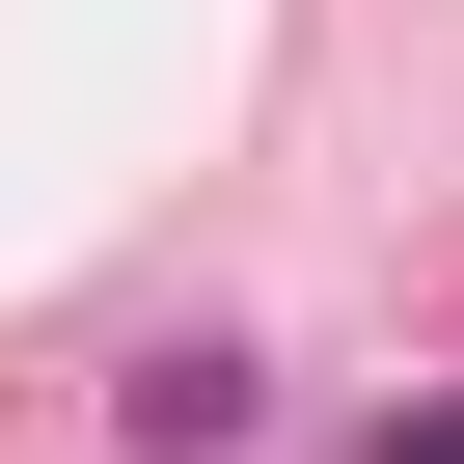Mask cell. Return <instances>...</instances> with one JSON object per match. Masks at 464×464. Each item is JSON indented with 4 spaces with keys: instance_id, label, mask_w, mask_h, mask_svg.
<instances>
[{
    "instance_id": "cell-1",
    "label": "cell",
    "mask_w": 464,
    "mask_h": 464,
    "mask_svg": "<svg viewBox=\"0 0 464 464\" xmlns=\"http://www.w3.org/2000/svg\"><path fill=\"white\" fill-rule=\"evenodd\" d=\"M137 464H246V355H218V328L137 355Z\"/></svg>"
},
{
    "instance_id": "cell-2",
    "label": "cell",
    "mask_w": 464,
    "mask_h": 464,
    "mask_svg": "<svg viewBox=\"0 0 464 464\" xmlns=\"http://www.w3.org/2000/svg\"><path fill=\"white\" fill-rule=\"evenodd\" d=\"M382 464H464V410H410V437H382Z\"/></svg>"
}]
</instances>
